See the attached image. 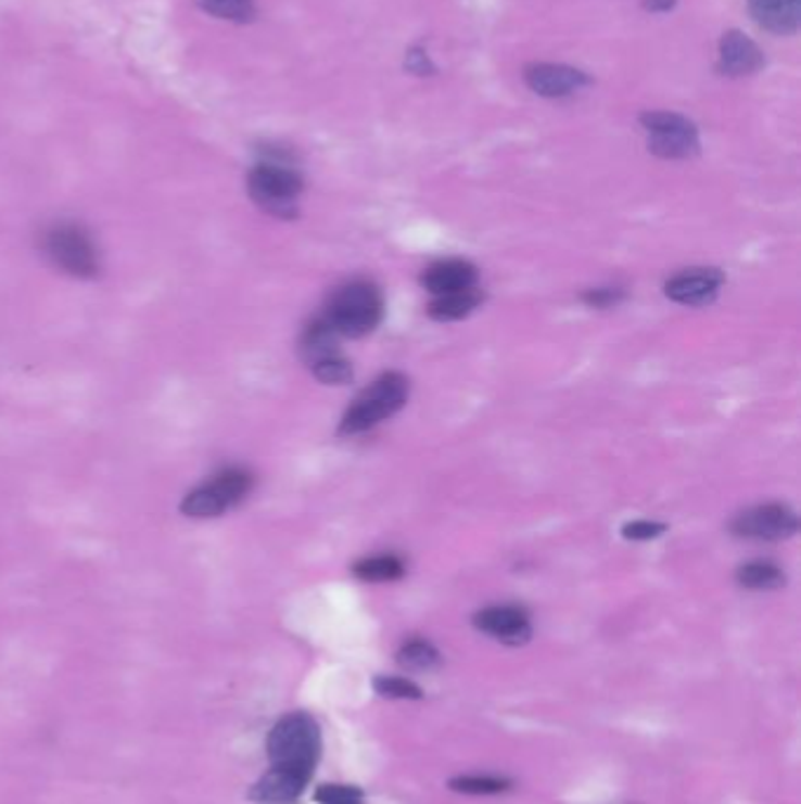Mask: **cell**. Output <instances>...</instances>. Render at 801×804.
I'll return each instance as SVG.
<instances>
[{
    "label": "cell",
    "instance_id": "obj_10",
    "mask_svg": "<svg viewBox=\"0 0 801 804\" xmlns=\"http://www.w3.org/2000/svg\"><path fill=\"white\" fill-rule=\"evenodd\" d=\"M473 624L478 630L490 635V638L510 647H520L532 638V621H529V614L522 607L512 604L486 607V610L475 614Z\"/></svg>",
    "mask_w": 801,
    "mask_h": 804
},
{
    "label": "cell",
    "instance_id": "obj_13",
    "mask_svg": "<svg viewBox=\"0 0 801 804\" xmlns=\"http://www.w3.org/2000/svg\"><path fill=\"white\" fill-rule=\"evenodd\" d=\"M764 66V54L756 48V42L750 40L740 31L724 34L720 42V68L726 76H752Z\"/></svg>",
    "mask_w": 801,
    "mask_h": 804
},
{
    "label": "cell",
    "instance_id": "obj_12",
    "mask_svg": "<svg viewBox=\"0 0 801 804\" xmlns=\"http://www.w3.org/2000/svg\"><path fill=\"white\" fill-rule=\"evenodd\" d=\"M310 776L292 769L270 767L252 788V800L256 804H294L304 795Z\"/></svg>",
    "mask_w": 801,
    "mask_h": 804
},
{
    "label": "cell",
    "instance_id": "obj_4",
    "mask_svg": "<svg viewBox=\"0 0 801 804\" xmlns=\"http://www.w3.org/2000/svg\"><path fill=\"white\" fill-rule=\"evenodd\" d=\"M247 189L252 201L268 215L292 219L296 217V203L304 191V181L288 163L264 161L250 173Z\"/></svg>",
    "mask_w": 801,
    "mask_h": 804
},
{
    "label": "cell",
    "instance_id": "obj_21",
    "mask_svg": "<svg viewBox=\"0 0 801 804\" xmlns=\"http://www.w3.org/2000/svg\"><path fill=\"white\" fill-rule=\"evenodd\" d=\"M449 786L456 793L466 795H498L510 788V781L500 779V776H461V779H454Z\"/></svg>",
    "mask_w": 801,
    "mask_h": 804
},
{
    "label": "cell",
    "instance_id": "obj_20",
    "mask_svg": "<svg viewBox=\"0 0 801 804\" xmlns=\"http://www.w3.org/2000/svg\"><path fill=\"white\" fill-rule=\"evenodd\" d=\"M198 5L219 20L245 24L254 17V0H198Z\"/></svg>",
    "mask_w": 801,
    "mask_h": 804
},
{
    "label": "cell",
    "instance_id": "obj_8",
    "mask_svg": "<svg viewBox=\"0 0 801 804\" xmlns=\"http://www.w3.org/2000/svg\"><path fill=\"white\" fill-rule=\"evenodd\" d=\"M799 529V518L792 508L783 503L754 506L736 515L732 532L738 539L748 541H783L790 539Z\"/></svg>",
    "mask_w": 801,
    "mask_h": 804
},
{
    "label": "cell",
    "instance_id": "obj_17",
    "mask_svg": "<svg viewBox=\"0 0 801 804\" xmlns=\"http://www.w3.org/2000/svg\"><path fill=\"white\" fill-rule=\"evenodd\" d=\"M736 578L742 588H750V590H776L785 586L783 570L778 567V564L768 562V560H754V562L742 564Z\"/></svg>",
    "mask_w": 801,
    "mask_h": 804
},
{
    "label": "cell",
    "instance_id": "obj_5",
    "mask_svg": "<svg viewBox=\"0 0 801 804\" xmlns=\"http://www.w3.org/2000/svg\"><path fill=\"white\" fill-rule=\"evenodd\" d=\"M641 127L649 135V151L658 158L682 161L691 158L700 149L696 125L670 111H649L639 118Z\"/></svg>",
    "mask_w": 801,
    "mask_h": 804
},
{
    "label": "cell",
    "instance_id": "obj_25",
    "mask_svg": "<svg viewBox=\"0 0 801 804\" xmlns=\"http://www.w3.org/2000/svg\"><path fill=\"white\" fill-rule=\"evenodd\" d=\"M668 527L663 525V522H651V520H635V522H627V525L623 527V536L625 539H633V541H651V539H658Z\"/></svg>",
    "mask_w": 801,
    "mask_h": 804
},
{
    "label": "cell",
    "instance_id": "obj_23",
    "mask_svg": "<svg viewBox=\"0 0 801 804\" xmlns=\"http://www.w3.org/2000/svg\"><path fill=\"white\" fill-rule=\"evenodd\" d=\"M374 689L385 699H421L419 685H414L407 677H395V675H381L374 680Z\"/></svg>",
    "mask_w": 801,
    "mask_h": 804
},
{
    "label": "cell",
    "instance_id": "obj_7",
    "mask_svg": "<svg viewBox=\"0 0 801 804\" xmlns=\"http://www.w3.org/2000/svg\"><path fill=\"white\" fill-rule=\"evenodd\" d=\"M46 250L50 259L76 278H92L99 271L97 250L90 235L76 224H60L48 233Z\"/></svg>",
    "mask_w": 801,
    "mask_h": 804
},
{
    "label": "cell",
    "instance_id": "obj_26",
    "mask_svg": "<svg viewBox=\"0 0 801 804\" xmlns=\"http://www.w3.org/2000/svg\"><path fill=\"white\" fill-rule=\"evenodd\" d=\"M623 296L625 292L619 288H597V290L585 292L583 302L593 308H609V306H616Z\"/></svg>",
    "mask_w": 801,
    "mask_h": 804
},
{
    "label": "cell",
    "instance_id": "obj_27",
    "mask_svg": "<svg viewBox=\"0 0 801 804\" xmlns=\"http://www.w3.org/2000/svg\"><path fill=\"white\" fill-rule=\"evenodd\" d=\"M644 5H647L651 12H668L672 5H675V0H644Z\"/></svg>",
    "mask_w": 801,
    "mask_h": 804
},
{
    "label": "cell",
    "instance_id": "obj_15",
    "mask_svg": "<svg viewBox=\"0 0 801 804\" xmlns=\"http://www.w3.org/2000/svg\"><path fill=\"white\" fill-rule=\"evenodd\" d=\"M752 20L778 36L794 34L801 24V0H748Z\"/></svg>",
    "mask_w": 801,
    "mask_h": 804
},
{
    "label": "cell",
    "instance_id": "obj_11",
    "mask_svg": "<svg viewBox=\"0 0 801 804\" xmlns=\"http://www.w3.org/2000/svg\"><path fill=\"white\" fill-rule=\"evenodd\" d=\"M524 80L536 94L550 99L567 97L590 85V78L583 71L567 64H529L524 68Z\"/></svg>",
    "mask_w": 801,
    "mask_h": 804
},
{
    "label": "cell",
    "instance_id": "obj_14",
    "mask_svg": "<svg viewBox=\"0 0 801 804\" xmlns=\"http://www.w3.org/2000/svg\"><path fill=\"white\" fill-rule=\"evenodd\" d=\"M421 282L433 296L461 292V290L478 288V268L463 259L437 261L431 268H425Z\"/></svg>",
    "mask_w": 801,
    "mask_h": 804
},
{
    "label": "cell",
    "instance_id": "obj_18",
    "mask_svg": "<svg viewBox=\"0 0 801 804\" xmlns=\"http://www.w3.org/2000/svg\"><path fill=\"white\" fill-rule=\"evenodd\" d=\"M353 574L360 578V582H369V584L397 582V578L405 576V562L395 556L365 558L355 564Z\"/></svg>",
    "mask_w": 801,
    "mask_h": 804
},
{
    "label": "cell",
    "instance_id": "obj_1",
    "mask_svg": "<svg viewBox=\"0 0 801 804\" xmlns=\"http://www.w3.org/2000/svg\"><path fill=\"white\" fill-rule=\"evenodd\" d=\"M268 757L270 767L292 769L313 776L322 751L320 727L306 713H290L278 719L268 733Z\"/></svg>",
    "mask_w": 801,
    "mask_h": 804
},
{
    "label": "cell",
    "instance_id": "obj_24",
    "mask_svg": "<svg viewBox=\"0 0 801 804\" xmlns=\"http://www.w3.org/2000/svg\"><path fill=\"white\" fill-rule=\"evenodd\" d=\"M318 804H363L365 795L357 786L346 783H325L316 790Z\"/></svg>",
    "mask_w": 801,
    "mask_h": 804
},
{
    "label": "cell",
    "instance_id": "obj_3",
    "mask_svg": "<svg viewBox=\"0 0 801 804\" xmlns=\"http://www.w3.org/2000/svg\"><path fill=\"white\" fill-rule=\"evenodd\" d=\"M409 398V379L399 372H385L377 381L357 395L355 403L343 414L339 433L357 435L379 426L381 421L391 419L407 405Z\"/></svg>",
    "mask_w": 801,
    "mask_h": 804
},
{
    "label": "cell",
    "instance_id": "obj_16",
    "mask_svg": "<svg viewBox=\"0 0 801 804\" xmlns=\"http://www.w3.org/2000/svg\"><path fill=\"white\" fill-rule=\"evenodd\" d=\"M482 292L478 288L452 292V294H440L428 306V316L437 322H454L468 318L473 310L482 304Z\"/></svg>",
    "mask_w": 801,
    "mask_h": 804
},
{
    "label": "cell",
    "instance_id": "obj_2",
    "mask_svg": "<svg viewBox=\"0 0 801 804\" xmlns=\"http://www.w3.org/2000/svg\"><path fill=\"white\" fill-rule=\"evenodd\" d=\"M322 318L339 336H367L383 318L381 290L369 280H351L332 294Z\"/></svg>",
    "mask_w": 801,
    "mask_h": 804
},
{
    "label": "cell",
    "instance_id": "obj_9",
    "mask_svg": "<svg viewBox=\"0 0 801 804\" xmlns=\"http://www.w3.org/2000/svg\"><path fill=\"white\" fill-rule=\"evenodd\" d=\"M722 285L720 268H686L665 282V296L682 306H708L717 299Z\"/></svg>",
    "mask_w": 801,
    "mask_h": 804
},
{
    "label": "cell",
    "instance_id": "obj_22",
    "mask_svg": "<svg viewBox=\"0 0 801 804\" xmlns=\"http://www.w3.org/2000/svg\"><path fill=\"white\" fill-rule=\"evenodd\" d=\"M310 370L322 381V384H332V386H343L353 379V367L346 358L341 356V353H336V356H329L325 360H318L316 365H310Z\"/></svg>",
    "mask_w": 801,
    "mask_h": 804
},
{
    "label": "cell",
    "instance_id": "obj_19",
    "mask_svg": "<svg viewBox=\"0 0 801 804\" xmlns=\"http://www.w3.org/2000/svg\"><path fill=\"white\" fill-rule=\"evenodd\" d=\"M397 663L407 671H433L440 666V652L428 640L414 638L399 647Z\"/></svg>",
    "mask_w": 801,
    "mask_h": 804
},
{
    "label": "cell",
    "instance_id": "obj_6",
    "mask_svg": "<svg viewBox=\"0 0 801 804\" xmlns=\"http://www.w3.org/2000/svg\"><path fill=\"white\" fill-rule=\"evenodd\" d=\"M252 489V475L242 469H228L212 483L193 489L183 499L181 511L189 518H217L247 497Z\"/></svg>",
    "mask_w": 801,
    "mask_h": 804
}]
</instances>
